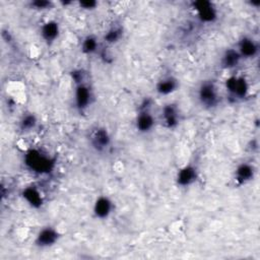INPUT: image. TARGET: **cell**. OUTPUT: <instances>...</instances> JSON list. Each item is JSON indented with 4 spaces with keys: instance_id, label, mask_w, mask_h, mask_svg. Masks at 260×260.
Returning a JSON list of instances; mask_svg holds the SVG:
<instances>
[{
    "instance_id": "cell-7",
    "label": "cell",
    "mask_w": 260,
    "mask_h": 260,
    "mask_svg": "<svg viewBox=\"0 0 260 260\" xmlns=\"http://www.w3.org/2000/svg\"><path fill=\"white\" fill-rule=\"evenodd\" d=\"M191 9L202 24H212L218 19V10L213 2L206 0L192 1Z\"/></svg>"
},
{
    "instance_id": "cell-11",
    "label": "cell",
    "mask_w": 260,
    "mask_h": 260,
    "mask_svg": "<svg viewBox=\"0 0 260 260\" xmlns=\"http://www.w3.org/2000/svg\"><path fill=\"white\" fill-rule=\"evenodd\" d=\"M236 50L244 60H252L256 58L259 54V43L258 41L250 36V35H243L238 40L236 46Z\"/></svg>"
},
{
    "instance_id": "cell-6",
    "label": "cell",
    "mask_w": 260,
    "mask_h": 260,
    "mask_svg": "<svg viewBox=\"0 0 260 260\" xmlns=\"http://www.w3.org/2000/svg\"><path fill=\"white\" fill-rule=\"evenodd\" d=\"M87 140L89 146L99 153L107 152L112 146V135L109 130L101 125H95L88 130Z\"/></svg>"
},
{
    "instance_id": "cell-13",
    "label": "cell",
    "mask_w": 260,
    "mask_h": 260,
    "mask_svg": "<svg viewBox=\"0 0 260 260\" xmlns=\"http://www.w3.org/2000/svg\"><path fill=\"white\" fill-rule=\"evenodd\" d=\"M115 204L108 195H100L95 198L92 204V215L99 220L108 219L114 212Z\"/></svg>"
},
{
    "instance_id": "cell-12",
    "label": "cell",
    "mask_w": 260,
    "mask_h": 260,
    "mask_svg": "<svg viewBox=\"0 0 260 260\" xmlns=\"http://www.w3.org/2000/svg\"><path fill=\"white\" fill-rule=\"evenodd\" d=\"M256 168L250 161L239 162L233 173V181L236 186L242 187L255 179Z\"/></svg>"
},
{
    "instance_id": "cell-20",
    "label": "cell",
    "mask_w": 260,
    "mask_h": 260,
    "mask_svg": "<svg viewBox=\"0 0 260 260\" xmlns=\"http://www.w3.org/2000/svg\"><path fill=\"white\" fill-rule=\"evenodd\" d=\"M39 125V118L32 112L23 113L17 121V129L22 134L31 133Z\"/></svg>"
},
{
    "instance_id": "cell-5",
    "label": "cell",
    "mask_w": 260,
    "mask_h": 260,
    "mask_svg": "<svg viewBox=\"0 0 260 260\" xmlns=\"http://www.w3.org/2000/svg\"><path fill=\"white\" fill-rule=\"evenodd\" d=\"M94 102V91L88 79L74 84L73 105L79 114L85 113Z\"/></svg>"
},
{
    "instance_id": "cell-4",
    "label": "cell",
    "mask_w": 260,
    "mask_h": 260,
    "mask_svg": "<svg viewBox=\"0 0 260 260\" xmlns=\"http://www.w3.org/2000/svg\"><path fill=\"white\" fill-rule=\"evenodd\" d=\"M224 89L230 102L237 103L249 95L250 83L245 75L231 74L224 80Z\"/></svg>"
},
{
    "instance_id": "cell-23",
    "label": "cell",
    "mask_w": 260,
    "mask_h": 260,
    "mask_svg": "<svg viewBox=\"0 0 260 260\" xmlns=\"http://www.w3.org/2000/svg\"><path fill=\"white\" fill-rule=\"evenodd\" d=\"M77 5H78V7H79L81 10H84V11H92V10H94V9L98 8L99 2H98V1H94V0H85V1H78V2H77Z\"/></svg>"
},
{
    "instance_id": "cell-19",
    "label": "cell",
    "mask_w": 260,
    "mask_h": 260,
    "mask_svg": "<svg viewBox=\"0 0 260 260\" xmlns=\"http://www.w3.org/2000/svg\"><path fill=\"white\" fill-rule=\"evenodd\" d=\"M124 36V27L121 23H112L104 32L102 42L107 46H114L120 43Z\"/></svg>"
},
{
    "instance_id": "cell-9",
    "label": "cell",
    "mask_w": 260,
    "mask_h": 260,
    "mask_svg": "<svg viewBox=\"0 0 260 260\" xmlns=\"http://www.w3.org/2000/svg\"><path fill=\"white\" fill-rule=\"evenodd\" d=\"M61 239V233L53 225H45L41 228L35 236L34 245L38 249H49L57 245Z\"/></svg>"
},
{
    "instance_id": "cell-14",
    "label": "cell",
    "mask_w": 260,
    "mask_h": 260,
    "mask_svg": "<svg viewBox=\"0 0 260 260\" xmlns=\"http://www.w3.org/2000/svg\"><path fill=\"white\" fill-rule=\"evenodd\" d=\"M180 87V80L173 74H165L157 79L154 90L159 96H168L175 93Z\"/></svg>"
},
{
    "instance_id": "cell-15",
    "label": "cell",
    "mask_w": 260,
    "mask_h": 260,
    "mask_svg": "<svg viewBox=\"0 0 260 260\" xmlns=\"http://www.w3.org/2000/svg\"><path fill=\"white\" fill-rule=\"evenodd\" d=\"M40 37L42 41L48 45H53L60 37L61 34V27L60 23L55 19H49L42 23L40 26Z\"/></svg>"
},
{
    "instance_id": "cell-10",
    "label": "cell",
    "mask_w": 260,
    "mask_h": 260,
    "mask_svg": "<svg viewBox=\"0 0 260 260\" xmlns=\"http://www.w3.org/2000/svg\"><path fill=\"white\" fill-rule=\"evenodd\" d=\"M199 179V169L196 164L188 162L181 167L176 176L175 183L179 188H189L193 186Z\"/></svg>"
},
{
    "instance_id": "cell-18",
    "label": "cell",
    "mask_w": 260,
    "mask_h": 260,
    "mask_svg": "<svg viewBox=\"0 0 260 260\" xmlns=\"http://www.w3.org/2000/svg\"><path fill=\"white\" fill-rule=\"evenodd\" d=\"M79 48H80V52L83 55L92 56L100 53L102 49V44L100 39L95 35L88 34L81 39Z\"/></svg>"
},
{
    "instance_id": "cell-22",
    "label": "cell",
    "mask_w": 260,
    "mask_h": 260,
    "mask_svg": "<svg viewBox=\"0 0 260 260\" xmlns=\"http://www.w3.org/2000/svg\"><path fill=\"white\" fill-rule=\"evenodd\" d=\"M69 75L73 84H76L88 79V73L83 68H74L70 71Z\"/></svg>"
},
{
    "instance_id": "cell-1",
    "label": "cell",
    "mask_w": 260,
    "mask_h": 260,
    "mask_svg": "<svg viewBox=\"0 0 260 260\" xmlns=\"http://www.w3.org/2000/svg\"><path fill=\"white\" fill-rule=\"evenodd\" d=\"M23 164L25 168L34 174L48 175L55 169L56 158L48 151L34 147L25 151Z\"/></svg>"
},
{
    "instance_id": "cell-16",
    "label": "cell",
    "mask_w": 260,
    "mask_h": 260,
    "mask_svg": "<svg viewBox=\"0 0 260 260\" xmlns=\"http://www.w3.org/2000/svg\"><path fill=\"white\" fill-rule=\"evenodd\" d=\"M20 196H21L22 200L30 208L39 209L44 204V195H43L41 189L35 184H30V185L25 186L21 190Z\"/></svg>"
},
{
    "instance_id": "cell-21",
    "label": "cell",
    "mask_w": 260,
    "mask_h": 260,
    "mask_svg": "<svg viewBox=\"0 0 260 260\" xmlns=\"http://www.w3.org/2000/svg\"><path fill=\"white\" fill-rule=\"evenodd\" d=\"M28 6L30 9L36 11H47L54 7V3L48 0H32L29 1Z\"/></svg>"
},
{
    "instance_id": "cell-17",
    "label": "cell",
    "mask_w": 260,
    "mask_h": 260,
    "mask_svg": "<svg viewBox=\"0 0 260 260\" xmlns=\"http://www.w3.org/2000/svg\"><path fill=\"white\" fill-rule=\"evenodd\" d=\"M243 59L235 47L226 48L219 57V66L223 70H234L241 63Z\"/></svg>"
},
{
    "instance_id": "cell-8",
    "label": "cell",
    "mask_w": 260,
    "mask_h": 260,
    "mask_svg": "<svg viewBox=\"0 0 260 260\" xmlns=\"http://www.w3.org/2000/svg\"><path fill=\"white\" fill-rule=\"evenodd\" d=\"M182 120L181 110L176 103L165 104L157 116V122L167 130H175L179 127Z\"/></svg>"
},
{
    "instance_id": "cell-2",
    "label": "cell",
    "mask_w": 260,
    "mask_h": 260,
    "mask_svg": "<svg viewBox=\"0 0 260 260\" xmlns=\"http://www.w3.org/2000/svg\"><path fill=\"white\" fill-rule=\"evenodd\" d=\"M153 103L150 98H145L137 108L134 126L138 133L148 134L153 131L157 124V117L153 112Z\"/></svg>"
},
{
    "instance_id": "cell-3",
    "label": "cell",
    "mask_w": 260,
    "mask_h": 260,
    "mask_svg": "<svg viewBox=\"0 0 260 260\" xmlns=\"http://www.w3.org/2000/svg\"><path fill=\"white\" fill-rule=\"evenodd\" d=\"M196 99L205 110H213L220 103V92L213 79L202 80L196 88Z\"/></svg>"
}]
</instances>
